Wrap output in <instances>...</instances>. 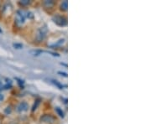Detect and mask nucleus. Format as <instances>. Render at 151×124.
<instances>
[{
	"label": "nucleus",
	"instance_id": "obj_23",
	"mask_svg": "<svg viewBox=\"0 0 151 124\" xmlns=\"http://www.w3.org/2000/svg\"><path fill=\"white\" fill-rule=\"evenodd\" d=\"M61 65H65V66H67V65H66V64H64V63H61Z\"/></svg>",
	"mask_w": 151,
	"mask_h": 124
},
{
	"label": "nucleus",
	"instance_id": "obj_3",
	"mask_svg": "<svg viewBox=\"0 0 151 124\" xmlns=\"http://www.w3.org/2000/svg\"><path fill=\"white\" fill-rule=\"evenodd\" d=\"M53 21L59 26H66L67 25V19L64 16H60V15H55L53 17Z\"/></svg>",
	"mask_w": 151,
	"mask_h": 124
},
{
	"label": "nucleus",
	"instance_id": "obj_10",
	"mask_svg": "<svg viewBox=\"0 0 151 124\" xmlns=\"http://www.w3.org/2000/svg\"><path fill=\"white\" fill-rule=\"evenodd\" d=\"M55 112L57 113V114L59 115L60 118H65V114H64V112L62 111V109H60V108H58V107H57V108H55Z\"/></svg>",
	"mask_w": 151,
	"mask_h": 124
},
{
	"label": "nucleus",
	"instance_id": "obj_13",
	"mask_svg": "<svg viewBox=\"0 0 151 124\" xmlns=\"http://www.w3.org/2000/svg\"><path fill=\"white\" fill-rule=\"evenodd\" d=\"M15 80L18 81V84H19V86H20L21 88H24V80H21V79H19V78H15Z\"/></svg>",
	"mask_w": 151,
	"mask_h": 124
},
{
	"label": "nucleus",
	"instance_id": "obj_4",
	"mask_svg": "<svg viewBox=\"0 0 151 124\" xmlns=\"http://www.w3.org/2000/svg\"><path fill=\"white\" fill-rule=\"evenodd\" d=\"M40 120H41V122H43V123H52L55 120V118L51 116V115L45 114V115H44L43 117H41Z\"/></svg>",
	"mask_w": 151,
	"mask_h": 124
},
{
	"label": "nucleus",
	"instance_id": "obj_22",
	"mask_svg": "<svg viewBox=\"0 0 151 124\" xmlns=\"http://www.w3.org/2000/svg\"><path fill=\"white\" fill-rule=\"evenodd\" d=\"M3 90V85H2V82L0 81V91Z\"/></svg>",
	"mask_w": 151,
	"mask_h": 124
},
{
	"label": "nucleus",
	"instance_id": "obj_24",
	"mask_svg": "<svg viewBox=\"0 0 151 124\" xmlns=\"http://www.w3.org/2000/svg\"><path fill=\"white\" fill-rule=\"evenodd\" d=\"M0 33H2V29H0Z\"/></svg>",
	"mask_w": 151,
	"mask_h": 124
},
{
	"label": "nucleus",
	"instance_id": "obj_9",
	"mask_svg": "<svg viewBox=\"0 0 151 124\" xmlns=\"http://www.w3.org/2000/svg\"><path fill=\"white\" fill-rule=\"evenodd\" d=\"M60 9L62 11H67V9H68V2L67 1H64V2L61 3Z\"/></svg>",
	"mask_w": 151,
	"mask_h": 124
},
{
	"label": "nucleus",
	"instance_id": "obj_15",
	"mask_svg": "<svg viewBox=\"0 0 151 124\" xmlns=\"http://www.w3.org/2000/svg\"><path fill=\"white\" fill-rule=\"evenodd\" d=\"M13 46L15 49H19L23 48V44L19 43H14L13 44Z\"/></svg>",
	"mask_w": 151,
	"mask_h": 124
},
{
	"label": "nucleus",
	"instance_id": "obj_14",
	"mask_svg": "<svg viewBox=\"0 0 151 124\" xmlns=\"http://www.w3.org/2000/svg\"><path fill=\"white\" fill-rule=\"evenodd\" d=\"M19 4L23 6H26V5H29V4H30V1L29 0H22L19 2Z\"/></svg>",
	"mask_w": 151,
	"mask_h": 124
},
{
	"label": "nucleus",
	"instance_id": "obj_18",
	"mask_svg": "<svg viewBox=\"0 0 151 124\" xmlns=\"http://www.w3.org/2000/svg\"><path fill=\"white\" fill-rule=\"evenodd\" d=\"M47 53H49V54H51L53 56H60V54H58V53H55V52H51V51H46Z\"/></svg>",
	"mask_w": 151,
	"mask_h": 124
},
{
	"label": "nucleus",
	"instance_id": "obj_11",
	"mask_svg": "<svg viewBox=\"0 0 151 124\" xmlns=\"http://www.w3.org/2000/svg\"><path fill=\"white\" fill-rule=\"evenodd\" d=\"M50 81L54 84L55 86H56L59 89H63V87H64V86L62 85V84H60L59 81H55V80H50Z\"/></svg>",
	"mask_w": 151,
	"mask_h": 124
},
{
	"label": "nucleus",
	"instance_id": "obj_16",
	"mask_svg": "<svg viewBox=\"0 0 151 124\" xmlns=\"http://www.w3.org/2000/svg\"><path fill=\"white\" fill-rule=\"evenodd\" d=\"M12 87V83H7L5 86H3V90H8Z\"/></svg>",
	"mask_w": 151,
	"mask_h": 124
},
{
	"label": "nucleus",
	"instance_id": "obj_6",
	"mask_svg": "<svg viewBox=\"0 0 151 124\" xmlns=\"http://www.w3.org/2000/svg\"><path fill=\"white\" fill-rule=\"evenodd\" d=\"M64 42H65V39H59L58 41H56L55 44L50 45V48H57V47H59L60 45H62L64 44Z\"/></svg>",
	"mask_w": 151,
	"mask_h": 124
},
{
	"label": "nucleus",
	"instance_id": "obj_21",
	"mask_svg": "<svg viewBox=\"0 0 151 124\" xmlns=\"http://www.w3.org/2000/svg\"><path fill=\"white\" fill-rule=\"evenodd\" d=\"M4 100V96L2 94H0V101H3Z\"/></svg>",
	"mask_w": 151,
	"mask_h": 124
},
{
	"label": "nucleus",
	"instance_id": "obj_5",
	"mask_svg": "<svg viewBox=\"0 0 151 124\" xmlns=\"http://www.w3.org/2000/svg\"><path fill=\"white\" fill-rule=\"evenodd\" d=\"M28 109H29V105L26 102H21L19 103V105L17 107V110L19 112H26Z\"/></svg>",
	"mask_w": 151,
	"mask_h": 124
},
{
	"label": "nucleus",
	"instance_id": "obj_2",
	"mask_svg": "<svg viewBox=\"0 0 151 124\" xmlns=\"http://www.w3.org/2000/svg\"><path fill=\"white\" fill-rule=\"evenodd\" d=\"M47 32H48V29H46V27H41L38 29L37 34H36V40L38 42L43 41L45 38V36H46Z\"/></svg>",
	"mask_w": 151,
	"mask_h": 124
},
{
	"label": "nucleus",
	"instance_id": "obj_8",
	"mask_svg": "<svg viewBox=\"0 0 151 124\" xmlns=\"http://www.w3.org/2000/svg\"><path fill=\"white\" fill-rule=\"evenodd\" d=\"M43 52L44 51L41 50V49H32V50L29 51V54H32V55H35V56H38V55L42 54Z\"/></svg>",
	"mask_w": 151,
	"mask_h": 124
},
{
	"label": "nucleus",
	"instance_id": "obj_1",
	"mask_svg": "<svg viewBox=\"0 0 151 124\" xmlns=\"http://www.w3.org/2000/svg\"><path fill=\"white\" fill-rule=\"evenodd\" d=\"M27 12L24 10H19L16 13V17H15V21L18 24H23L24 23L25 18H26Z\"/></svg>",
	"mask_w": 151,
	"mask_h": 124
},
{
	"label": "nucleus",
	"instance_id": "obj_20",
	"mask_svg": "<svg viewBox=\"0 0 151 124\" xmlns=\"http://www.w3.org/2000/svg\"><path fill=\"white\" fill-rule=\"evenodd\" d=\"M26 17H28V18H30V19H32V18H34V15H33L32 13H30V12H27Z\"/></svg>",
	"mask_w": 151,
	"mask_h": 124
},
{
	"label": "nucleus",
	"instance_id": "obj_12",
	"mask_svg": "<svg viewBox=\"0 0 151 124\" xmlns=\"http://www.w3.org/2000/svg\"><path fill=\"white\" fill-rule=\"evenodd\" d=\"M40 99H37L36 101H35V102L34 103V105H33V108H32V112H35L36 109L39 107V105H40Z\"/></svg>",
	"mask_w": 151,
	"mask_h": 124
},
{
	"label": "nucleus",
	"instance_id": "obj_17",
	"mask_svg": "<svg viewBox=\"0 0 151 124\" xmlns=\"http://www.w3.org/2000/svg\"><path fill=\"white\" fill-rule=\"evenodd\" d=\"M11 112H12V109H11L10 107H8V108H6L5 110H4V113L7 114V115L10 114Z\"/></svg>",
	"mask_w": 151,
	"mask_h": 124
},
{
	"label": "nucleus",
	"instance_id": "obj_19",
	"mask_svg": "<svg viewBox=\"0 0 151 124\" xmlns=\"http://www.w3.org/2000/svg\"><path fill=\"white\" fill-rule=\"evenodd\" d=\"M58 74L60 75V76H64V77H67V73L65 72H62V71H58Z\"/></svg>",
	"mask_w": 151,
	"mask_h": 124
},
{
	"label": "nucleus",
	"instance_id": "obj_7",
	"mask_svg": "<svg viewBox=\"0 0 151 124\" xmlns=\"http://www.w3.org/2000/svg\"><path fill=\"white\" fill-rule=\"evenodd\" d=\"M43 4L45 8H51L55 5V2L52 0H45L43 2Z\"/></svg>",
	"mask_w": 151,
	"mask_h": 124
}]
</instances>
